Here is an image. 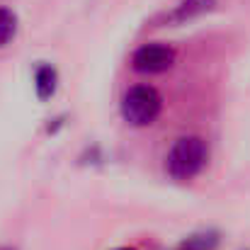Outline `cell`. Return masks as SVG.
Instances as JSON below:
<instances>
[{"mask_svg":"<svg viewBox=\"0 0 250 250\" xmlns=\"http://www.w3.org/2000/svg\"><path fill=\"white\" fill-rule=\"evenodd\" d=\"M209 161V146L202 136H180L166 156V172L177 182L194 180Z\"/></svg>","mask_w":250,"mask_h":250,"instance_id":"obj_1","label":"cell"},{"mask_svg":"<svg viewBox=\"0 0 250 250\" xmlns=\"http://www.w3.org/2000/svg\"><path fill=\"white\" fill-rule=\"evenodd\" d=\"M122 117L131 126H148L163 112V97L153 85H134L122 97Z\"/></svg>","mask_w":250,"mask_h":250,"instance_id":"obj_2","label":"cell"},{"mask_svg":"<svg viewBox=\"0 0 250 250\" xmlns=\"http://www.w3.org/2000/svg\"><path fill=\"white\" fill-rule=\"evenodd\" d=\"M172 63H175V49L163 42L141 44L131 54V68L139 73H166Z\"/></svg>","mask_w":250,"mask_h":250,"instance_id":"obj_3","label":"cell"},{"mask_svg":"<svg viewBox=\"0 0 250 250\" xmlns=\"http://www.w3.org/2000/svg\"><path fill=\"white\" fill-rule=\"evenodd\" d=\"M56 87H59V73H56V68L51 63H44L42 61L34 68V92H37V97L39 100H49V97H54Z\"/></svg>","mask_w":250,"mask_h":250,"instance_id":"obj_4","label":"cell"},{"mask_svg":"<svg viewBox=\"0 0 250 250\" xmlns=\"http://www.w3.org/2000/svg\"><path fill=\"white\" fill-rule=\"evenodd\" d=\"M216 5V0H180L170 15L172 22H189L194 17H202Z\"/></svg>","mask_w":250,"mask_h":250,"instance_id":"obj_5","label":"cell"},{"mask_svg":"<svg viewBox=\"0 0 250 250\" xmlns=\"http://www.w3.org/2000/svg\"><path fill=\"white\" fill-rule=\"evenodd\" d=\"M17 34V15L10 7L0 5V49L7 46Z\"/></svg>","mask_w":250,"mask_h":250,"instance_id":"obj_6","label":"cell"},{"mask_svg":"<svg viewBox=\"0 0 250 250\" xmlns=\"http://www.w3.org/2000/svg\"><path fill=\"white\" fill-rule=\"evenodd\" d=\"M216 243H219V236L211 231H204V233H194L187 241H182L180 250H214Z\"/></svg>","mask_w":250,"mask_h":250,"instance_id":"obj_7","label":"cell"},{"mask_svg":"<svg viewBox=\"0 0 250 250\" xmlns=\"http://www.w3.org/2000/svg\"><path fill=\"white\" fill-rule=\"evenodd\" d=\"M0 250H12V248H0Z\"/></svg>","mask_w":250,"mask_h":250,"instance_id":"obj_8","label":"cell"}]
</instances>
